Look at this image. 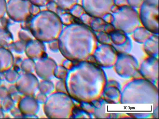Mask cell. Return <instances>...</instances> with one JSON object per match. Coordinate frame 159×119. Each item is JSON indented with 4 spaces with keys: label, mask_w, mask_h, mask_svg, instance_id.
I'll return each mask as SVG.
<instances>
[{
    "label": "cell",
    "mask_w": 159,
    "mask_h": 119,
    "mask_svg": "<svg viewBox=\"0 0 159 119\" xmlns=\"http://www.w3.org/2000/svg\"><path fill=\"white\" fill-rule=\"evenodd\" d=\"M32 6L29 0H9L6 5V11L12 19L23 21L31 14Z\"/></svg>",
    "instance_id": "obj_2"
},
{
    "label": "cell",
    "mask_w": 159,
    "mask_h": 119,
    "mask_svg": "<svg viewBox=\"0 0 159 119\" xmlns=\"http://www.w3.org/2000/svg\"><path fill=\"white\" fill-rule=\"evenodd\" d=\"M6 0H0V19L2 18L6 11Z\"/></svg>",
    "instance_id": "obj_5"
},
{
    "label": "cell",
    "mask_w": 159,
    "mask_h": 119,
    "mask_svg": "<svg viewBox=\"0 0 159 119\" xmlns=\"http://www.w3.org/2000/svg\"><path fill=\"white\" fill-rule=\"evenodd\" d=\"M59 25L56 15L49 11H42L31 21V29L36 35L43 36L54 31Z\"/></svg>",
    "instance_id": "obj_1"
},
{
    "label": "cell",
    "mask_w": 159,
    "mask_h": 119,
    "mask_svg": "<svg viewBox=\"0 0 159 119\" xmlns=\"http://www.w3.org/2000/svg\"><path fill=\"white\" fill-rule=\"evenodd\" d=\"M55 3L61 8H66L71 4V0H54Z\"/></svg>",
    "instance_id": "obj_4"
},
{
    "label": "cell",
    "mask_w": 159,
    "mask_h": 119,
    "mask_svg": "<svg viewBox=\"0 0 159 119\" xmlns=\"http://www.w3.org/2000/svg\"><path fill=\"white\" fill-rule=\"evenodd\" d=\"M33 5L38 7H44L51 3L52 0H29Z\"/></svg>",
    "instance_id": "obj_3"
}]
</instances>
